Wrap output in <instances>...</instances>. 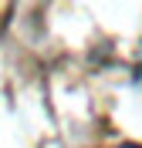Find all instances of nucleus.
Segmentation results:
<instances>
[{
	"mask_svg": "<svg viewBox=\"0 0 142 148\" xmlns=\"http://www.w3.org/2000/svg\"><path fill=\"white\" fill-rule=\"evenodd\" d=\"M125 148H139V145H125Z\"/></svg>",
	"mask_w": 142,
	"mask_h": 148,
	"instance_id": "obj_2",
	"label": "nucleus"
},
{
	"mask_svg": "<svg viewBox=\"0 0 142 148\" xmlns=\"http://www.w3.org/2000/svg\"><path fill=\"white\" fill-rule=\"evenodd\" d=\"M139 61H142V44H139Z\"/></svg>",
	"mask_w": 142,
	"mask_h": 148,
	"instance_id": "obj_1",
	"label": "nucleus"
}]
</instances>
